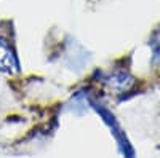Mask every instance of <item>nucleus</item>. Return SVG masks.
Here are the masks:
<instances>
[{
  "label": "nucleus",
  "instance_id": "obj_1",
  "mask_svg": "<svg viewBox=\"0 0 160 158\" xmlns=\"http://www.w3.org/2000/svg\"><path fill=\"white\" fill-rule=\"evenodd\" d=\"M0 70L10 74H15L19 70V62L16 59L15 51L11 50V46L3 38H0Z\"/></svg>",
  "mask_w": 160,
  "mask_h": 158
}]
</instances>
